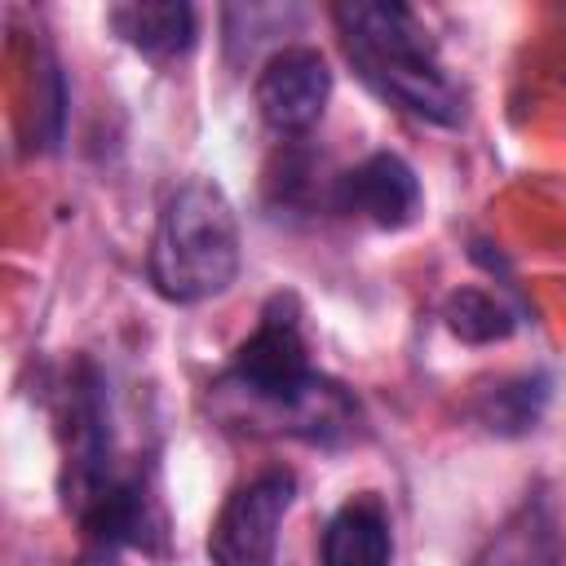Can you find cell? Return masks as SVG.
<instances>
[{
  "label": "cell",
  "instance_id": "obj_9",
  "mask_svg": "<svg viewBox=\"0 0 566 566\" xmlns=\"http://www.w3.org/2000/svg\"><path fill=\"white\" fill-rule=\"evenodd\" d=\"M106 22L111 31L146 53V57H186L199 40V27H195V9L186 0H128V4H115L106 9Z\"/></svg>",
  "mask_w": 566,
  "mask_h": 566
},
{
  "label": "cell",
  "instance_id": "obj_3",
  "mask_svg": "<svg viewBox=\"0 0 566 566\" xmlns=\"http://www.w3.org/2000/svg\"><path fill=\"white\" fill-rule=\"evenodd\" d=\"M243 265L239 221L212 177L181 181L155 221L146 248V279L168 305H199L221 296Z\"/></svg>",
  "mask_w": 566,
  "mask_h": 566
},
{
  "label": "cell",
  "instance_id": "obj_5",
  "mask_svg": "<svg viewBox=\"0 0 566 566\" xmlns=\"http://www.w3.org/2000/svg\"><path fill=\"white\" fill-rule=\"evenodd\" d=\"M296 500V473L274 464L239 482L208 526L212 566H274L279 531Z\"/></svg>",
  "mask_w": 566,
  "mask_h": 566
},
{
  "label": "cell",
  "instance_id": "obj_10",
  "mask_svg": "<svg viewBox=\"0 0 566 566\" xmlns=\"http://www.w3.org/2000/svg\"><path fill=\"white\" fill-rule=\"evenodd\" d=\"M473 566H557V531L548 504L539 495H526L482 544Z\"/></svg>",
  "mask_w": 566,
  "mask_h": 566
},
{
  "label": "cell",
  "instance_id": "obj_1",
  "mask_svg": "<svg viewBox=\"0 0 566 566\" xmlns=\"http://www.w3.org/2000/svg\"><path fill=\"white\" fill-rule=\"evenodd\" d=\"M212 398L243 429L283 433L310 447H345L363 429L358 398L340 380L310 367L301 305L287 292L265 301L256 332L234 349L230 367L212 385Z\"/></svg>",
  "mask_w": 566,
  "mask_h": 566
},
{
  "label": "cell",
  "instance_id": "obj_11",
  "mask_svg": "<svg viewBox=\"0 0 566 566\" xmlns=\"http://www.w3.org/2000/svg\"><path fill=\"white\" fill-rule=\"evenodd\" d=\"M442 318H447L451 336H460L469 345H495L517 332V314L486 287H455L442 301Z\"/></svg>",
  "mask_w": 566,
  "mask_h": 566
},
{
  "label": "cell",
  "instance_id": "obj_6",
  "mask_svg": "<svg viewBox=\"0 0 566 566\" xmlns=\"http://www.w3.org/2000/svg\"><path fill=\"white\" fill-rule=\"evenodd\" d=\"M252 102H256V115L270 133L279 137H301L310 133L327 102H332V66L318 49L310 44H283L274 49L256 80H252Z\"/></svg>",
  "mask_w": 566,
  "mask_h": 566
},
{
  "label": "cell",
  "instance_id": "obj_8",
  "mask_svg": "<svg viewBox=\"0 0 566 566\" xmlns=\"http://www.w3.org/2000/svg\"><path fill=\"white\" fill-rule=\"evenodd\" d=\"M323 566H394V522L380 495H349L318 535Z\"/></svg>",
  "mask_w": 566,
  "mask_h": 566
},
{
  "label": "cell",
  "instance_id": "obj_4",
  "mask_svg": "<svg viewBox=\"0 0 566 566\" xmlns=\"http://www.w3.org/2000/svg\"><path fill=\"white\" fill-rule=\"evenodd\" d=\"M133 469H119V442L111 424L106 376L80 358L66 376L62 394V504L75 522H84Z\"/></svg>",
  "mask_w": 566,
  "mask_h": 566
},
{
  "label": "cell",
  "instance_id": "obj_2",
  "mask_svg": "<svg viewBox=\"0 0 566 566\" xmlns=\"http://www.w3.org/2000/svg\"><path fill=\"white\" fill-rule=\"evenodd\" d=\"M332 22L340 31L349 66L376 97L442 128H455L464 119V93L438 62L424 22L407 4L354 0V4H336Z\"/></svg>",
  "mask_w": 566,
  "mask_h": 566
},
{
  "label": "cell",
  "instance_id": "obj_12",
  "mask_svg": "<svg viewBox=\"0 0 566 566\" xmlns=\"http://www.w3.org/2000/svg\"><path fill=\"white\" fill-rule=\"evenodd\" d=\"M544 402H548V380L544 376H513V380H500L482 394L478 420L495 433H526L544 416Z\"/></svg>",
  "mask_w": 566,
  "mask_h": 566
},
{
  "label": "cell",
  "instance_id": "obj_7",
  "mask_svg": "<svg viewBox=\"0 0 566 566\" xmlns=\"http://www.w3.org/2000/svg\"><path fill=\"white\" fill-rule=\"evenodd\" d=\"M332 199L340 212L363 217L376 230H407L424 203L416 168L394 150H376L363 164H354L349 172H340Z\"/></svg>",
  "mask_w": 566,
  "mask_h": 566
}]
</instances>
